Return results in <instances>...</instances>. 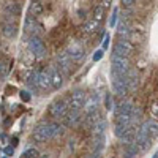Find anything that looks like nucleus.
I'll list each match as a JSON object with an SVG mask.
<instances>
[{
  "label": "nucleus",
  "mask_w": 158,
  "mask_h": 158,
  "mask_svg": "<svg viewBox=\"0 0 158 158\" xmlns=\"http://www.w3.org/2000/svg\"><path fill=\"white\" fill-rule=\"evenodd\" d=\"M65 131L63 125L59 123H41L33 131V139L36 142H46L48 139H52L56 136H62Z\"/></svg>",
  "instance_id": "f257e3e1"
},
{
  "label": "nucleus",
  "mask_w": 158,
  "mask_h": 158,
  "mask_svg": "<svg viewBox=\"0 0 158 158\" xmlns=\"http://www.w3.org/2000/svg\"><path fill=\"white\" fill-rule=\"evenodd\" d=\"M111 73L112 77H125L130 71V63L127 57H118V56H111Z\"/></svg>",
  "instance_id": "f03ea898"
},
{
  "label": "nucleus",
  "mask_w": 158,
  "mask_h": 158,
  "mask_svg": "<svg viewBox=\"0 0 158 158\" xmlns=\"http://www.w3.org/2000/svg\"><path fill=\"white\" fill-rule=\"evenodd\" d=\"M49 114L51 117H54V118H65L68 114V104L65 103L63 100H57L51 104V108H49Z\"/></svg>",
  "instance_id": "7ed1b4c3"
},
{
  "label": "nucleus",
  "mask_w": 158,
  "mask_h": 158,
  "mask_svg": "<svg viewBox=\"0 0 158 158\" xmlns=\"http://www.w3.org/2000/svg\"><path fill=\"white\" fill-rule=\"evenodd\" d=\"M84 104H85V94L82 90H74L70 97V104H68L70 109L74 112H79L84 108Z\"/></svg>",
  "instance_id": "20e7f679"
},
{
  "label": "nucleus",
  "mask_w": 158,
  "mask_h": 158,
  "mask_svg": "<svg viewBox=\"0 0 158 158\" xmlns=\"http://www.w3.org/2000/svg\"><path fill=\"white\" fill-rule=\"evenodd\" d=\"M29 49H30V52H32L36 59H41V57H44V54H46V48H44L43 41H41L38 36H32V38L29 40Z\"/></svg>",
  "instance_id": "39448f33"
},
{
  "label": "nucleus",
  "mask_w": 158,
  "mask_h": 158,
  "mask_svg": "<svg viewBox=\"0 0 158 158\" xmlns=\"http://www.w3.org/2000/svg\"><path fill=\"white\" fill-rule=\"evenodd\" d=\"M133 52V46H131L130 41H127V40H120L112 49V56H118V57H127Z\"/></svg>",
  "instance_id": "423d86ee"
},
{
  "label": "nucleus",
  "mask_w": 158,
  "mask_h": 158,
  "mask_svg": "<svg viewBox=\"0 0 158 158\" xmlns=\"http://www.w3.org/2000/svg\"><path fill=\"white\" fill-rule=\"evenodd\" d=\"M67 54L70 56V59H71V60L77 62V60H81V59L84 57L85 49H84V46H82V44H79L77 41H71V43L68 44V51H67Z\"/></svg>",
  "instance_id": "0eeeda50"
},
{
  "label": "nucleus",
  "mask_w": 158,
  "mask_h": 158,
  "mask_svg": "<svg viewBox=\"0 0 158 158\" xmlns=\"http://www.w3.org/2000/svg\"><path fill=\"white\" fill-rule=\"evenodd\" d=\"M98 104H100V94L98 92H94L92 95H89L85 98V104H84V109L87 114H92L98 109Z\"/></svg>",
  "instance_id": "6e6552de"
},
{
  "label": "nucleus",
  "mask_w": 158,
  "mask_h": 158,
  "mask_svg": "<svg viewBox=\"0 0 158 158\" xmlns=\"http://www.w3.org/2000/svg\"><path fill=\"white\" fill-rule=\"evenodd\" d=\"M49 76H51V82H52V89L54 90H59L62 85H63V74L59 68L56 67H51L49 70Z\"/></svg>",
  "instance_id": "1a4fd4ad"
},
{
  "label": "nucleus",
  "mask_w": 158,
  "mask_h": 158,
  "mask_svg": "<svg viewBox=\"0 0 158 158\" xmlns=\"http://www.w3.org/2000/svg\"><path fill=\"white\" fill-rule=\"evenodd\" d=\"M71 63H73V60L70 59V56L67 54V52H60V54L57 56V67L62 73H70Z\"/></svg>",
  "instance_id": "9d476101"
},
{
  "label": "nucleus",
  "mask_w": 158,
  "mask_h": 158,
  "mask_svg": "<svg viewBox=\"0 0 158 158\" xmlns=\"http://www.w3.org/2000/svg\"><path fill=\"white\" fill-rule=\"evenodd\" d=\"M112 89L118 97H123L128 92V85H127V79L125 77H112Z\"/></svg>",
  "instance_id": "9b49d317"
},
{
  "label": "nucleus",
  "mask_w": 158,
  "mask_h": 158,
  "mask_svg": "<svg viewBox=\"0 0 158 158\" xmlns=\"http://www.w3.org/2000/svg\"><path fill=\"white\" fill-rule=\"evenodd\" d=\"M2 32L6 38H15L18 35V24L13 21V19H6L2 24Z\"/></svg>",
  "instance_id": "f8f14e48"
},
{
  "label": "nucleus",
  "mask_w": 158,
  "mask_h": 158,
  "mask_svg": "<svg viewBox=\"0 0 158 158\" xmlns=\"http://www.w3.org/2000/svg\"><path fill=\"white\" fill-rule=\"evenodd\" d=\"M51 87H52V82H51L49 71H48V70L40 71V77H38V89H41V90H49Z\"/></svg>",
  "instance_id": "ddd939ff"
},
{
  "label": "nucleus",
  "mask_w": 158,
  "mask_h": 158,
  "mask_svg": "<svg viewBox=\"0 0 158 158\" xmlns=\"http://www.w3.org/2000/svg\"><path fill=\"white\" fill-rule=\"evenodd\" d=\"M141 128L146 130L147 135H149L150 138H156V136H158V122H155V120H147V122H144Z\"/></svg>",
  "instance_id": "4468645a"
},
{
  "label": "nucleus",
  "mask_w": 158,
  "mask_h": 158,
  "mask_svg": "<svg viewBox=\"0 0 158 158\" xmlns=\"http://www.w3.org/2000/svg\"><path fill=\"white\" fill-rule=\"evenodd\" d=\"M125 79H127V85H128V90H136V87H138V73L135 71V70H130L128 71V74L125 76Z\"/></svg>",
  "instance_id": "2eb2a0df"
},
{
  "label": "nucleus",
  "mask_w": 158,
  "mask_h": 158,
  "mask_svg": "<svg viewBox=\"0 0 158 158\" xmlns=\"http://www.w3.org/2000/svg\"><path fill=\"white\" fill-rule=\"evenodd\" d=\"M24 29H25V32H27V33H33V36H35V32H36V21H35V16L29 15L27 18H25Z\"/></svg>",
  "instance_id": "dca6fc26"
},
{
  "label": "nucleus",
  "mask_w": 158,
  "mask_h": 158,
  "mask_svg": "<svg viewBox=\"0 0 158 158\" xmlns=\"http://www.w3.org/2000/svg\"><path fill=\"white\" fill-rule=\"evenodd\" d=\"M100 29V21H95V19H92V21H87L84 25H82V32L84 33H94Z\"/></svg>",
  "instance_id": "f3484780"
},
{
  "label": "nucleus",
  "mask_w": 158,
  "mask_h": 158,
  "mask_svg": "<svg viewBox=\"0 0 158 158\" xmlns=\"http://www.w3.org/2000/svg\"><path fill=\"white\" fill-rule=\"evenodd\" d=\"M135 112V106H133V103H120L117 106V115H120V114H133Z\"/></svg>",
  "instance_id": "a211bd4d"
},
{
  "label": "nucleus",
  "mask_w": 158,
  "mask_h": 158,
  "mask_svg": "<svg viewBox=\"0 0 158 158\" xmlns=\"http://www.w3.org/2000/svg\"><path fill=\"white\" fill-rule=\"evenodd\" d=\"M139 150H141V149H139V146H138L136 142L125 144V156H127V158H133V156H136Z\"/></svg>",
  "instance_id": "6ab92c4d"
},
{
  "label": "nucleus",
  "mask_w": 158,
  "mask_h": 158,
  "mask_svg": "<svg viewBox=\"0 0 158 158\" xmlns=\"http://www.w3.org/2000/svg\"><path fill=\"white\" fill-rule=\"evenodd\" d=\"M79 120H81V117H79V112H74V111H70L65 117V127H73L76 125Z\"/></svg>",
  "instance_id": "aec40b11"
},
{
  "label": "nucleus",
  "mask_w": 158,
  "mask_h": 158,
  "mask_svg": "<svg viewBox=\"0 0 158 158\" xmlns=\"http://www.w3.org/2000/svg\"><path fill=\"white\" fill-rule=\"evenodd\" d=\"M103 147H104V136H97V138L94 139V146H92V153L100 155V153H101V150H103Z\"/></svg>",
  "instance_id": "412c9836"
},
{
  "label": "nucleus",
  "mask_w": 158,
  "mask_h": 158,
  "mask_svg": "<svg viewBox=\"0 0 158 158\" xmlns=\"http://www.w3.org/2000/svg\"><path fill=\"white\" fill-rule=\"evenodd\" d=\"M104 130H106V122L104 120H100L94 125V130H92V135H94V138L97 136H104Z\"/></svg>",
  "instance_id": "4be33fe9"
},
{
  "label": "nucleus",
  "mask_w": 158,
  "mask_h": 158,
  "mask_svg": "<svg viewBox=\"0 0 158 158\" xmlns=\"http://www.w3.org/2000/svg\"><path fill=\"white\" fill-rule=\"evenodd\" d=\"M131 130V127H125V125H117L115 123V128H114V135L118 138V139H122L128 131Z\"/></svg>",
  "instance_id": "5701e85b"
},
{
  "label": "nucleus",
  "mask_w": 158,
  "mask_h": 158,
  "mask_svg": "<svg viewBox=\"0 0 158 158\" xmlns=\"http://www.w3.org/2000/svg\"><path fill=\"white\" fill-rule=\"evenodd\" d=\"M43 11V3L41 2H32L30 3V13H32V16H38L40 13Z\"/></svg>",
  "instance_id": "b1692460"
},
{
  "label": "nucleus",
  "mask_w": 158,
  "mask_h": 158,
  "mask_svg": "<svg viewBox=\"0 0 158 158\" xmlns=\"http://www.w3.org/2000/svg\"><path fill=\"white\" fill-rule=\"evenodd\" d=\"M19 158H40V153L36 149H27Z\"/></svg>",
  "instance_id": "393cba45"
},
{
  "label": "nucleus",
  "mask_w": 158,
  "mask_h": 158,
  "mask_svg": "<svg viewBox=\"0 0 158 158\" xmlns=\"http://www.w3.org/2000/svg\"><path fill=\"white\" fill-rule=\"evenodd\" d=\"M5 10L10 13V16H18L19 15V5L18 3H10L5 6Z\"/></svg>",
  "instance_id": "a878e982"
},
{
  "label": "nucleus",
  "mask_w": 158,
  "mask_h": 158,
  "mask_svg": "<svg viewBox=\"0 0 158 158\" xmlns=\"http://www.w3.org/2000/svg\"><path fill=\"white\" fill-rule=\"evenodd\" d=\"M117 32H118V35H125V36H128V35H130L128 25H127V24H123V22H122L120 25H118V30H117Z\"/></svg>",
  "instance_id": "bb28decb"
},
{
  "label": "nucleus",
  "mask_w": 158,
  "mask_h": 158,
  "mask_svg": "<svg viewBox=\"0 0 158 158\" xmlns=\"http://www.w3.org/2000/svg\"><path fill=\"white\" fill-rule=\"evenodd\" d=\"M21 100L24 101V103H29L30 101V94H29V92L27 90H21Z\"/></svg>",
  "instance_id": "cd10ccee"
},
{
  "label": "nucleus",
  "mask_w": 158,
  "mask_h": 158,
  "mask_svg": "<svg viewBox=\"0 0 158 158\" xmlns=\"http://www.w3.org/2000/svg\"><path fill=\"white\" fill-rule=\"evenodd\" d=\"M101 18H103V6L100 5L95 8V21H101Z\"/></svg>",
  "instance_id": "c85d7f7f"
},
{
  "label": "nucleus",
  "mask_w": 158,
  "mask_h": 158,
  "mask_svg": "<svg viewBox=\"0 0 158 158\" xmlns=\"http://www.w3.org/2000/svg\"><path fill=\"white\" fill-rule=\"evenodd\" d=\"M103 56H104V51H103V49H98V51H95V54H94V62H98V60H101V59H103Z\"/></svg>",
  "instance_id": "c756f323"
},
{
  "label": "nucleus",
  "mask_w": 158,
  "mask_h": 158,
  "mask_svg": "<svg viewBox=\"0 0 158 158\" xmlns=\"http://www.w3.org/2000/svg\"><path fill=\"white\" fill-rule=\"evenodd\" d=\"M117 13H118V10L115 8V10L112 11V16H111V19H109V25H111V27H114V25H115V21H117Z\"/></svg>",
  "instance_id": "7c9ffc66"
},
{
  "label": "nucleus",
  "mask_w": 158,
  "mask_h": 158,
  "mask_svg": "<svg viewBox=\"0 0 158 158\" xmlns=\"http://www.w3.org/2000/svg\"><path fill=\"white\" fill-rule=\"evenodd\" d=\"M2 152L5 153V156H10V158H11V155L15 153V147H13V146L10 147V146H8V147H5V149H3Z\"/></svg>",
  "instance_id": "2f4dec72"
},
{
  "label": "nucleus",
  "mask_w": 158,
  "mask_h": 158,
  "mask_svg": "<svg viewBox=\"0 0 158 158\" xmlns=\"http://www.w3.org/2000/svg\"><path fill=\"white\" fill-rule=\"evenodd\" d=\"M108 46H109V35H104V40H103V51L108 49Z\"/></svg>",
  "instance_id": "473e14b6"
},
{
  "label": "nucleus",
  "mask_w": 158,
  "mask_h": 158,
  "mask_svg": "<svg viewBox=\"0 0 158 158\" xmlns=\"http://www.w3.org/2000/svg\"><path fill=\"white\" fill-rule=\"evenodd\" d=\"M15 90H16V89L13 87V85H6V87H5V92H6L8 95H11V94H15Z\"/></svg>",
  "instance_id": "72a5a7b5"
},
{
  "label": "nucleus",
  "mask_w": 158,
  "mask_h": 158,
  "mask_svg": "<svg viewBox=\"0 0 158 158\" xmlns=\"http://www.w3.org/2000/svg\"><path fill=\"white\" fill-rule=\"evenodd\" d=\"M111 106H112V100H111V97H109V95H106V108H108V109H111Z\"/></svg>",
  "instance_id": "f704fd0d"
},
{
  "label": "nucleus",
  "mask_w": 158,
  "mask_h": 158,
  "mask_svg": "<svg viewBox=\"0 0 158 158\" xmlns=\"http://www.w3.org/2000/svg\"><path fill=\"white\" fill-rule=\"evenodd\" d=\"M152 112H153L155 115H158V103H155L153 106H152Z\"/></svg>",
  "instance_id": "c9c22d12"
},
{
  "label": "nucleus",
  "mask_w": 158,
  "mask_h": 158,
  "mask_svg": "<svg viewBox=\"0 0 158 158\" xmlns=\"http://www.w3.org/2000/svg\"><path fill=\"white\" fill-rule=\"evenodd\" d=\"M122 3H123V6H131L135 2H131V0H125V2H122Z\"/></svg>",
  "instance_id": "e433bc0d"
},
{
  "label": "nucleus",
  "mask_w": 158,
  "mask_h": 158,
  "mask_svg": "<svg viewBox=\"0 0 158 158\" xmlns=\"http://www.w3.org/2000/svg\"><path fill=\"white\" fill-rule=\"evenodd\" d=\"M0 139H2L3 142H6V141H8V136H6V135H2V136H0Z\"/></svg>",
  "instance_id": "4c0bfd02"
},
{
  "label": "nucleus",
  "mask_w": 158,
  "mask_h": 158,
  "mask_svg": "<svg viewBox=\"0 0 158 158\" xmlns=\"http://www.w3.org/2000/svg\"><path fill=\"white\" fill-rule=\"evenodd\" d=\"M3 71H5V67H3V63H2V62H0V74H2Z\"/></svg>",
  "instance_id": "58836bf2"
},
{
  "label": "nucleus",
  "mask_w": 158,
  "mask_h": 158,
  "mask_svg": "<svg viewBox=\"0 0 158 158\" xmlns=\"http://www.w3.org/2000/svg\"><path fill=\"white\" fill-rule=\"evenodd\" d=\"M11 141H13V147H15V146H16V144H18V138H13Z\"/></svg>",
  "instance_id": "ea45409f"
},
{
  "label": "nucleus",
  "mask_w": 158,
  "mask_h": 158,
  "mask_svg": "<svg viewBox=\"0 0 158 158\" xmlns=\"http://www.w3.org/2000/svg\"><path fill=\"white\" fill-rule=\"evenodd\" d=\"M89 158H100V155H97V153H92Z\"/></svg>",
  "instance_id": "a19ab883"
},
{
  "label": "nucleus",
  "mask_w": 158,
  "mask_h": 158,
  "mask_svg": "<svg viewBox=\"0 0 158 158\" xmlns=\"http://www.w3.org/2000/svg\"><path fill=\"white\" fill-rule=\"evenodd\" d=\"M40 158H51V155H49V153H44V155H41Z\"/></svg>",
  "instance_id": "79ce46f5"
},
{
  "label": "nucleus",
  "mask_w": 158,
  "mask_h": 158,
  "mask_svg": "<svg viewBox=\"0 0 158 158\" xmlns=\"http://www.w3.org/2000/svg\"><path fill=\"white\" fill-rule=\"evenodd\" d=\"M152 158H158V149H156V150H155V153H153V155H152Z\"/></svg>",
  "instance_id": "37998d69"
},
{
  "label": "nucleus",
  "mask_w": 158,
  "mask_h": 158,
  "mask_svg": "<svg viewBox=\"0 0 158 158\" xmlns=\"http://www.w3.org/2000/svg\"><path fill=\"white\" fill-rule=\"evenodd\" d=\"M2 158H10V156H2Z\"/></svg>",
  "instance_id": "c03bdc74"
},
{
  "label": "nucleus",
  "mask_w": 158,
  "mask_h": 158,
  "mask_svg": "<svg viewBox=\"0 0 158 158\" xmlns=\"http://www.w3.org/2000/svg\"><path fill=\"white\" fill-rule=\"evenodd\" d=\"M0 153H2V150H0ZM0 158H2V156H0Z\"/></svg>",
  "instance_id": "a18cd8bd"
}]
</instances>
